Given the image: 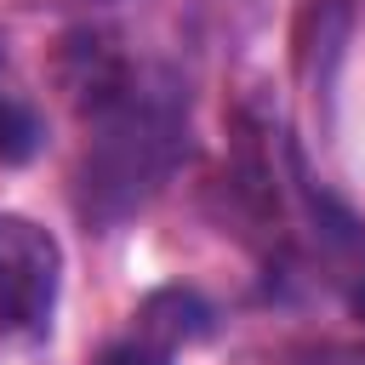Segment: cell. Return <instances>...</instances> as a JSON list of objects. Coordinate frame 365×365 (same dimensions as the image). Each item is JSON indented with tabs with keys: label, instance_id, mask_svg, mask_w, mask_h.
<instances>
[{
	"label": "cell",
	"instance_id": "6da1fadb",
	"mask_svg": "<svg viewBox=\"0 0 365 365\" xmlns=\"http://www.w3.org/2000/svg\"><path fill=\"white\" fill-rule=\"evenodd\" d=\"M63 251L29 217H0V325L34 331L51 319Z\"/></svg>",
	"mask_w": 365,
	"mask_h": 365
},
{
	"label": "cell",
	"instance_id": "7a4b0ae2",
	"mask_svg": "<svg viewBox=\"0 0 365 365\" xmlns=\"http://www.w3.org/2000/svg\"><path fill=\"white\" fill-rule=\"evenodd\" d=\"M34 143H40V120L29 114V103L0 91V160H23L34 154Z\"/></svg>",
	"mask_w": 365,
	"mask_h": 365
},
{
	"label": "cell",
	"instance_id": "3957f363",
	"mask_svg": "<svg viewBox=\"0 0 365 365\" xmlns=\"http://www.w3.org/2000/svg\"><path fill=\"white\" fill-rule=\"evenodd\" d=\"M108 365H165V354L160 348H120V354H108Z\"/></svg>",
	"mask_w": 365,
	"mask_h": 365
}]
</instances>
